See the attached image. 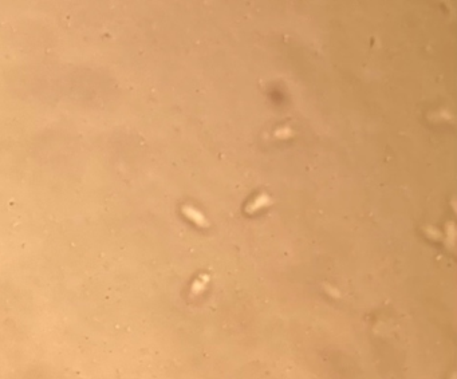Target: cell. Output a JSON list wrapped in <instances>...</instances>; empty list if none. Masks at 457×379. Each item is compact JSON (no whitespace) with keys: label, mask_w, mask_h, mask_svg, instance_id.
Returning a JSON list of instances; mask_svg holds the SVG:
<instances>
[{"label":"cell","mask_w":457,"mask_h":379,"mask_svg":"<svg viewBox=\"0 0 457 379\" xmlns=\"http://www.w3.org/2000/svg\"><path fill=\"white\" fill-rule=\"evenodd\" d=\"M183 210V213L185 215L187 219H189L191 221H193L195 224L199 225V227H202V228H208L209 227V221L206 219L205 216L203 215L202 212L196 208H193L192 205H184L181 208Z\"/></svg>","instance_id":"cell-1"},{"label":"cell","mask_w":457,"mask_h":379,"mask_svg":"<svg viewBox=\"0 0 457 379\" xmlns=\"http://www.w3.org/2000/svg\"><path fill=\"white\" fill-rule=\"evenodd\" d=\"M271 197L267 194V193H261L260 196H257L252 202H250L247 206H246V212H247L248 215H252V213H255L257 210L263 209L265 206L271 205Z\"/></svg>","instance_id":"cell-2"},{"label":"cell","mask_w":457,"mask_h":379,"mask_svg":"<svg viewBox=\"0 0 457 379\" xmlns=\"http://www.w3.org/2000/svg\"><path fill=\"white\" fill-rule=\"evenodd\" d=\"M209 283V276L206 274L200 275L199 278L195 280V283L192 284V288H191V293H192L193 296H196V295H200V293L205 289L206 284Z\"/></svg>","instance_id":"cell-3"}]
</instances>
